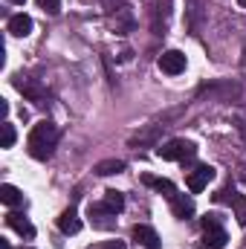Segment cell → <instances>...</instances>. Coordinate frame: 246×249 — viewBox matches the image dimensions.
I'll return each instance as SVG.
<instances>
[{"instance_id":"17","label":"cell","mask_w":246,"mask_h":249,"mask_svg":"<svg viewBox=\"0 0 246 249\" xmlns=\"http://www.w3.org/2000/svg\"><path fill=\"white\" fill-rule=\"evenodd\" d=\"M18 87H20V93H23V96H29V99H35V102H38V99L44 96V90H41L38 84H23V81H18Z\"/></svg>"},{"instance_id":"13","label":"cell","mask_w":246,"mask_h":249,"mask_svg":"<svg viewBox=\"0 0 246 249\" xmlns=\"http://www.w3.org/2000/svg\"><path fill=\"white\" fill-rule=\"evenodd\" d=\"M0 203H6V206H20V203H23L20 188L12 186V183H3V186H0Z\"/></svg>"},{"instance_id":"16","label":"cell","mask_w":246,"mask_h":249,"mask_svg":"<svg viewBox=\"0 0 246 249\" xmlns=\"http://www.w3.org/2000/svg\"><path fill=\"white\" fill-rule=\"evenodd\" d=\"M0 130H3V133H0V148H12V145H15V139H18V133H15V124L6 119V122L0 124Z\"/></svg>"},{"instance_id":"19","label":"cell","mask_w":246,"mask_h":249,"mask_svg":"<svg viewBox=\"0 0 246 249\" xmlns=\"http://www.w3.org/2000/svg\"><path fill=\"white\" fill-rule=\"evenodd\" d=\"M99 249H124V241H105Z\"/></svg>"},{"instance_id":"18","label":"cell","mask_w":246,"mask_h":249,"mask_svg":"<svg viewBox=\"0 0 246 249\" xmlns=\"http://www.w3.org/2000/svg\"><path fill=\"white\" fill-rule=\"evenodd\" d=\"M35 3H38L44 12H50V15H55V12L61 9V0H35Z\"/></svg>"},{"instance_id":"3","label":"cell","mask_w":246,"mask_h":249,"mask_svg":"<svg viewBox=\"0 0 246 249\" xmlns=\"http://www.w3.org/2000/svg\"><path fill=\"white\" fill-rule=\"evenodd\" d=\"M87 214H90V223H93L96 229H113V226H116V212H113L107 203H90Z\"/></svg>"},{"instance_id":"10","label":"cell","mask_w":246,"mask_h":249,"mask_svg":"<svg viewBox=\"0 0 246 249\" xmlns=\"http://www.w3.org/2000/svg\"><path fill=\"white\" fill-rule=\"evenodd\" d=\"M6 223L18 232V235H23V238H35V226L23 217V214H18V212H12V214H6Z\"/></svg>"},{"instance_id":"1","label":"cell","mask_w":246,"mask_h":249,"mask_svg":"<svg viewBox=\"0 0 246 249\" xmlns=\"http://www.w3.org/2000/svg\"><path fill=\"white\" fill-rule=\"evenodd\" d=\"M55 142H58V127L53 122H38L29 130V139H26V148H29V157L32 160H50L53 151H55Z\"/></svg>"},{"instance_id":"20","label":"cell","mask_w":246,"mask_h":249,"mask_svg":"<svg viewBox=\"0 0 246 249\" xmlns=\"http://www.w3.org/2000/svg\"><path fill=\"white\" fill-rule=\"evenodd\" d=\"M217 223H220L217 214H206V217H203V229H206V226H217Z\"/></svg>"},{"instance_id":"8","label":"cell","mask_w":246,"mask_h":249,"mask_svg":"<svg viewBox=\"0 0 246 249\" xmlns=\"http://www.w3.org/2000/svg\"><path fill=\"white\" fill-rule=\"evenodd\" d=\"M9 32H12L15 38H26V35L32 32V18L23 15V12H20V15H12V18H9Z\"/></svg>"},{"instance_id":"12","label":"cell","mask_w":246,"mask_h":249,"mask_svg":"<svg viewBox=\"0 0 246 249\" xmlns=\"http://www.w3.org/2000/svg\"><path fill=\"white\" fill-rule=\"evenodd\" d=\"M58 229H61L64 235H75V232L81 229V220H78L75 209H67V212H61V217H58Z\"/></svg>"},{"instance_id":"7","label":"cell","mask_w":246,"mask_h":249,"mask_svg":"<svg viewBox=\"0 0 246 249\" xmlns=\"http://www.w3.org/2000/svg\"><path fill=\"white\" fill-rule=\"evenodd\" d=\"M226 241H229V235H226V229H223L220 223L203 229V247L206 249H223L226 247Z\"/></svg>"},{"instance_id":"9","label":"cell","mask_w":246,"mask_h":249,"mask_svg":"<svg viewBox=\"0 0 246 249\" xmlns=\"http://www.w3.org/2000/svg\"><path fill=\"white\" fill-rule=\"evenodd\" d=\"M142 183L148 188H154V191H159V194H165V197H174L177 194V188L171 180H165V177H154V174H142Z\"/></svg>"},{"instance_id":"21","label":"cell","mask_w":246,"mask_h":249,"mask_svg":"<svg viewBox=\"0 0 246 249\" xmlns=\"http://www.w3.org/2000/svg\"><path fill=\"white\" fill-rule=\"evenodd\" d=\"M0 249H12V247H9V241H3V238H0Z\"/></svg>"},{"instance_id":"2","label":"cell","mask_w":246,"mask_h":249,"mask_svg":"<svg viewBox=\"0 0 246 249\" xmlns=\"http://www.w3.org/2000/svg\"><path fill=\"white\" fill-rule=\"evenodd\" d=\"M197 154V145L188 142V139H171L165 145L157 148V157L159 160H168V162H185V160H194Z\"/></svg>"},{"instance_id":"14","label":"cell","mask_w":246,"mask_h":249,"mask_svg":"<svg viewBox=\"0 0 246 249\" xmlns=\"http://www.w3.org/2000/svg\"><path fill=\"white\" fill-rule=\"evenodd\" d=\"M93 171H96L99 177H113V174H122L124 171V162L122 160H102Z\"/></svg>"},{"instance_id":"23","label":"cell","mask_w":246,"mask_h":249,"mask_svg":"<svg viewBox=\"0 0 246 249\" xmlns=\"http://www.w3.org/2000/svg\"><path fill=\"white\" fill-rule=\"evenodd\" d=\"M238 3H241V6H244V9H246V0H238Z\"/></svg>"},{"instance_id":"5","label":"cell","mask_w":246,"mask_h":249,"mask_svg":"<svg viewBox=\"0 0 246 249\" xmlns=\"http://www.w3.org/2000/svg\"><path fill=\"white\" fill-rule=\"evenodd\" d=\"M130 235H133V241H136L142 249H162L159 235H157L151 226H145V223H136V226L130 229Z\"/></svg>"},{"instance_id":"11","label":"cell","mask_w":246,"mask_h":249,"mask_svg":"<svg viewBox=\"0 0 246 249\" xmlns=\"http://www.w3.org/2000/svg\"><path fill=\"white\" fill-rule=\"evenodd\" d=\"M171 206H174V214L185 220V217H194V200L188 194H174L171 197Z\"/></svg>"},{"instance_id":"22","label":"cell","mask_w":246,"mask_h":249,"mask_svg":"<svg viewBox=\"0 0 246 249\" xmlns=\"http://www.w3.org/2000/svg\"><path fill=\"white\" fill-rule=\"evenodd\" d=\"M12 3H18V6H23V3H26V0H12Z\"/></svg>"},{"instance_id":"4","label":"cell","mask_w":246,"mask_h":249,"mask_svg":"<svg viewBox=\"0 0 246 249\" xmlns=\"http://www.w3.org/2000/svg\"><path fill=\"white\" fill-rule=\"evenodd\" d=\"M211 180H214V168H211V165H197V168L188 174L185 186H188V191H191V194H200V191L209 186Z\"/></svg>"},{"instance_id":"15","label":"cell","mask_w":246,"mask_h":249,"mask_svg":"<svg viewBox=\"0 0 246 249\" xmlns=\"http://www.w3.org/2000/svg\"><path fill=\"white\" fill-rule=\"evenodd\" d=\"M105 203L119 214V212L124 209V194H122V191H116V188H107V191H105Z\"/></svg>"},{"instance_id":"6","label":"cell","mask_w":246,"mask_h":249,"mask_svg":"<svg viewBox=\"0 0 246 249\" xmlns=\"http://www.w3.org/2000/svg\"><path fill=\"white\" fill-rule=\"evenodd\" d=\"M159 70H162L165 75H180V72H185V55L180 50L162 53V55H159Z\"/></svg>"}]
</instances>
